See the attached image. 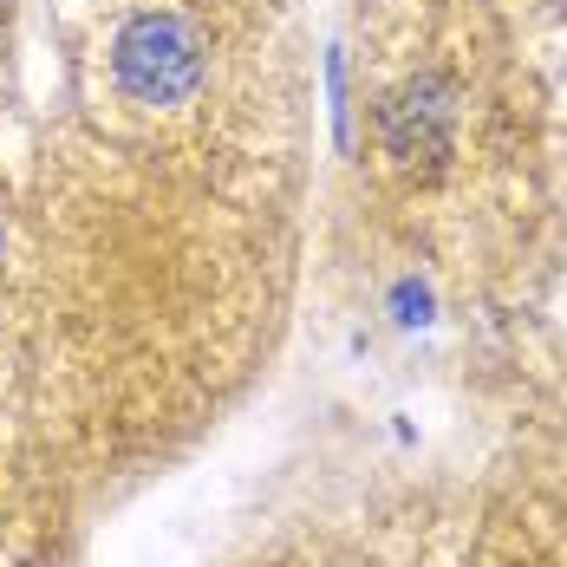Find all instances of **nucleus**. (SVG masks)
<instances>
[{
	"instance_id": "nucleus-1",
	"label": "nucleus",
	"mask_w": 567,
	"mask_h": 567,
	"mask_svg": "<svg viewBox=\"0 0 567 567\" xmlns=\"http://www.w3.org/2000/svg\"><path fill=\"white\" fill-rule=\"evenodd\" d=\"M0 261H7V223H0Z\"/></svg>"
}]
</instances>
